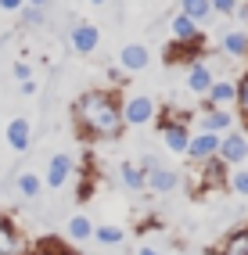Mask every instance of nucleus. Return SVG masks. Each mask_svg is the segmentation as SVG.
<instances>
[{
  "label": "nucleus",
  "mask_w": 248,
  "mask_h": 255,
  "mask_svg": "<svg viewBox=\"0 0 248 255\" xmlns=\"http://www.w3.org/2000/svg\"><path fill=\"white\" fill-rule=\"evenodd\" d=\"M108 79H112V83H119V87H123V83H126V72L119 69V65H112V69H108Z\"/></svg>",
  "instance_id": "7c9ffc66"
},
{
  "label": "nucleus",
  "mask_w": 248,
  "mask_h": 255,
  "mask_svg": "<svg viewBox=\"0 0 248 255\" xmlns=\"http://www.w3.org/2000/svg\"><path fill=\"white\" fill-rule=\"evenodd\" d=\"M202 129L205 133H223L234 129V115H230V108H205L202 112Z\"/></svg>",
  "instance_id": "dca6fc26"
},
{
  "label": "nucleus",
  "mask_w": 248,
  "mask_h": 255,
  "mask_svg": "<svg viewBox=\"0 0 248 255\" xmlns=\"http://www.w3.org/2000/svg\"><path fill=\"white\" fill-rule=\"evenodd\" d=\"M43 22H47V7L22 4V11H18V29H40Z\"/></svg>",
  "instance_id": "393cba45"
},
{
  "label": "nucleus",
  "mask_w": 248,
  "mask_h": 255,
  "mask_svg": "<svg viewBox=\"0 0 248 255\" xmlns=\"http://www.w3.org/2000/svg\"><path fill=\"white\" fill-rule=\"evenodd\" d=\"M11 72H14V79H18V83H25V79H32V65H29V61H14Z\"/></svg>",
  "instance_id": "c756f323"
},
{
  "label": "nucleus",
  "mask_w": 248,
  "mask_h": 255,
  "mask_svg": "<svg viewBox=\"0 0 248 255\" xmlns=\"http://www.w3.org/2000/svg\"><path fill=\"white\" fill-rule=\"evenodd\" d=\"M25 252H29L25 234L7 212H0V255H25Z\"/></svg>",
  "instance_id": "423d86ee"
},
{
  "label": "nucleus",
  "mask_w": 248,
  "mask_h": 255,
  "mask_svg": "<svg viewBox=\"0 0 248 255\" xmlns=\"http://www.w3.org/2000/svg\"><path fill=\"white\" fill-rule=\"evenodd\" d=\"M216 151H220V133H205V129H198V133H191V144H187L184 155L198 165V162L212 158Z\"/></svg>",
  "instance_id": "9b49d317"
},
{
  "label": "nucleus",
  "mask_w": 248,
  "mask_h": 255,
  "mask_svg": "<svg viewBox=\"0 0 248 255\" xmlns=\"http://www.w3.org/2000/svg\"><path fill=\"white\" fill-rule=\"evenodd\" d=\"M25 255H76V252H72V248H65L61 241H54V237H51V241L43 237V241H40L36 248H29Z\"/></svg>",
  "instance_id": "a878e982"
},
{
  "label": "nucleus",
  "mask_w": 248,
  "mask_h": 255,
  "mask_svg": "<svg viewBox=\"0 0 248 255\" xmlns=\"http://www.w3.org/2000/svg\"><path fill=\"white\" fill-rule=\"evenodd\" d=\"M205 32H202V25H198L194 18H187V14H173V40H202Z\"/></svg>",
  "instance_id": "aec40b11"
},
{
  "label": "nucleus",
  "mask_w": 248,
  "mask_h": 255,
  "mask_svg": "<svg viewBox=\"0 0 248 255\" xmlns=\"http://www.w3.org/2000/svg\"><path fill=\"white\" fill-rule=\"evenodd\" d=\"M227 187H230L238 198H248V169H234V173L227 176Z\"/></svg>",
  "instance_id": "bb28decb"
},
{
  "label": "nucleus",
  "mask_w": 248,
  "mask_h": 255,
  "mask_svg": "<svg viewBox=\"0 0 248 255\" xmlns=\"http://www.w3.org/2000/svg\"><path fill=\"white\" fill-rule=\"evenodd\" d=\"M14 191H18L25 201H36L43 194V176H36V173H29V169H25V173L14 176Z\"/></svg>",
  "instance_id": "6ab92c4d"
},
{
  "label": "nucleus",
  "mask_w": 248,
  "mask_h": 255,
  "mask_svg": "<svg viewBox=\"0 0 248 255\" xmlns=\"http://www.w3.org/2000/svg\"><path fill=\"white\" fill-rule=\"evenodd\" d=\"M216 155L227 162V165H241L248 158V133L241 129H227L223 137H220V151Z\"/></svg>",
  "instance_id": "0eeeda50"
},
{
  "label": "nucleus",
  "mask_w": 248,
  "mask_h": 255,
  "mask_svg": "<svg viewBox=\"0 0 248 255\" xmlns=\"http://www.w3.org/2000/svg\"><path fill=\"white\" fill-rule=\"evenodd\" d=\"M155 123H158V133H162L165 147H169L173 155H184L187 144H191V126H187V115H184V112H176V115L158 112Z\"/></svg>",
  "instance_id": "f03ea898"
},
{
  "label": "nucleus",
  "mask_w": 248,
  "mask_h": 255,
  "mask_svg": "<svg viewBox=\"0 0 248 255\" xmlns=\"http://www.w3.org/2000/svg\"><path fill=\"white\" fill-rule=\"evenodd\" d=\"M165 61L184 65V61H202V40H169L165 43Z\"/></svg>",
  "instance_id": "f8f14e48"
},
{
  "label": "nucleus",
  "mask_w": 248,
  "mask_h": 255,
  "mask_svg": "<svg viewBox=\"0 0 248 255\" xmlns=\"http://www.w3.org/2000/svg\"><path fill=\"white\" fill-rule=\"evenodd\" d=\"M144 173H147V191L151 194H173L176 187H180V169H173V165H162L158 158H140L137 162Z\"/></svg>",
  "instance_id": "7ed1b4c3"
},
{
  "label": "nucleus",
  "mask_w": 248,
  "mask_h": 255,
  "mask_svg": "<svg viewBox=\"0 0 248 255\" xmlns=\"http://www.w3.org/2000/svg\"><path fill=\"white\" fill-rule=\"evenodd\" d=\"M209 4H212V14L234 18V11H238V4H241V0H209Z\"/></svg>",
  "instance_id": "c85d7f7f"
},
{
  "label": "nucleus",
  "mask_w": 248,
  "mask_h": 255,
  "mask_svg": "<svg viewBox=\"0 0 248 255\" xmlns=\"http://www.w3.org/2000/svg\"><path fill=\"white\" fill-rule=\"evenodd\" d=\"M202 165V173H198V183H194V194L202 198V194H212V191H223L227 187V162L220 158V155H212V158H205V162H198Z\"/></svg>",
  "instance_id": "20e7f679"
},
{
  "label": "nucleus",
  "mask_w": 248,
  "mask_h": 255,
  "mask_svg": "<svg viewBox=\"0 0 248 255\" xmlns=\"http://www.w3.org/2000/svg\"><path fill=\"white\" fill-rule=\"evenodd\" d=\"M147 61H151V54H147V47L144 43H126L119 50V69L126 76H133V72H144L147 69Z\"/></svg>",
  "instance_id": "4468645a"
},
{
  "label": "nucleus",
  "mask_w": 248,
  "mask_h": 255,
  "mask_svg": "<svg viewBox=\"0 0 248 255\" xmlns=\"http://www.w3.org/2000/svg\"><path fill=\"white\" fill-rule=\"evenodd\" d=\"M234 18H245V22H248V4H245V0L238 4V11H234Z\"/></svg>",
  "instance_id": "72a5a7b5"
},
{
  "label": "nucleus",
  "mask_w": 248,
  "mask_h": 255,
  "mask_svg": "<svg viewBox=\"0 0 248 255\" xmlns=\"http://www.w3.org/2000/svg\"><path fill=\"white\" fill-rule=\"evenodd\" d=\"M238 101V83L234 79H212L209 94L202 97V112L205 108H230Z\"/></svg>",
  "instance_id": "9d476101"
},
{
  "label": "nucleus",
  "mask_w": 248,
  "mask_h": 255,
  "mask_svg": "<svg viewBox=\"0 0 248 255\" xmlns=\"http://www.w3.org/2000/svg\"><path fill=\"white\" fill-rule=\"evenodd\" d=\"M234 105H238V115L248 123V76L238 83V101H234Z\"/></svg>",
  "instance_id": "cd10ccee"
},
{
  "label": "nucleus",
  "mask_w": 248,
  "mask_h": 255,
  "mask_svg": "<svg viewBox=\"0 0 248 255\" xmlns=\"http://www.w3.org/2000/svg\"><path fill=\"white\" fill-rule=\"evenodd\" d=\"M4 137H7V144H11V151H29V144H32V123H29V115H14L11 123H7V129H4Z\"/></svg>",
  "instance_id": "ddd939ff"
},
{
  "label": "nucleus",
  "mask_w": 248,
  "mask_h": 255,
  "mask_svg": "<svg viewBox=\"0 0 248 255\" xmlns=\"http://www.w3.org/2000/svg\"><path fill=\"white\" fill-rule=\"evenodd\" d=\"M90 4H97V7H101V4H108V0H90Z\"/></svg>",
  "instance_id": "e433bc0d"
},
{
  "label": "nucleus",
  "mask_w": 248,
  "mask_h": 255,
  "mask_svg": "<svg viewBox=\"0 0 248 255\" xmlns=\"http://www.w3.org/2000/svg\"><path fill=\"white\" fill-rule=\"evenodd\" d=\"M36 90H40V87H36V79H25V83H22V94H25V97H32Z\"/></svg>",
  "instance_id": "473e14b6"
},
{
  "label": "nucleus",
  "mask_w": 248,
  "mask_h": 255,
  "mask_svg": "<svg viewBox=\"0 0 248 255\" xmlns=\"http://www.w3.org/2000/svg\"><path fill=\"white\" fill-rule=\"evenodd\" d=\"M245 234H248V223H245Z\"/></svg>",
  "instance_id": "4c0bfd02"
},
{
  "label": "nucleus",
  "mask_w": 248,
  "mask_h": 255,
  "mask_svg": "<svg viewBox=\"0 0 248 255\" xmlns=\"http://www.w3.org/2000/svg\"><path fill=\"white\" fill-rule=\"evenodd\" d=\"M76 173V158L69 155V151H58V155H51V162H47V176H43V187H51V191H58V187L69 183V176Z\"/></svg>",
  "instance_id": "6e6552de"
},
{
  "label": "nucleus",
  "mask_w": 248,
  "mask_h": 255,
  "mask_svg": "<svg viewBox=\"0 0 248 255\" xmlns=\"http://www.w3.org/2000/svg\"><path fill=\"white\" fill-rule=\"evenodd\" d=\"M180 14L194 18L198 25H205L209 18H216V14H212V4H209V0H180Z\"/></svg>",
  "instance_id": "412c9836"
},
{
  "label": "nucleus",
  "mask_w": 248,
  "mask_h": 255,
  "mask_svg": "<svg viewBox=\"0 0 248 255\" xmlns=\"http://www.w3.org/2000/svg\"><path fill=\"white\" fill-rule=\"evenodd\" d=\"M69 43H72L76 54H94V50L101 47V29L94 22H76L69 29Z\"/></svg>",
  "instance_id": "1a4fd4ad"
},
{
  "label": "nucleus",
  "mask_w": 248,
  "mask_h": 255,
  "mask_svg": "<svg viewBox=\"0 0 248 255\" xmlns=\"http://www.w3.org/2000/svg\"><path fill=\"white\" fill-rule=\"evenodd\" d=\"M72 123L83 140H119L123 137V101L115 90H87L72 105Z\"/></svg>",
  "instance_id": "f257e3e1"
},
{
  "label": "nucleus",
  "mask_w": 248,
  "mask_h": 255,
  "mask_svg": "<svg viewBox=\"0 0 248 255\" xmlns=\"http://www.w3.org/2000/svg\"><path fill=\"white\" fill-rule=\"evenodd\" d=\"M155 115H158V108L147 94H133V97L123 101V123L126 126H147V123H155Z\"/></svg>",
  "instance_id": "39448f33"
},
{
  "label": "nucleus",
  "mask_w": 248,
  "mask_h": 255,
  "mask_svg": "<svg viewBox=\"0 0 248 255\" xmlns=\"http://www.w3.org/2000/svg\"><path fill=\"white\" fill-rule=\"evenodd\" d=\"M212 69H209V61H194V65H187V90L194 94V97H205L209 94V87H212Z\"/></svg>",
  "instance_id": "2eb2a0df"
},
{
  "label": "nucleus",
  "mask_w": 248,
  "mask_h": 255,
  "mask_svg": "<svg viewBox=\"0 0 248 255\" xmlns=\"http://www.w3.org/2000/svg\"><path fill=\"white\" fill-rule=\"evenodd\" d=\"M220 50H223V54H230V58H248V32H245V29H230V32H223Z\"/></svg>",
  "instance_id": "a211bd4d"
},
{
  "label": "nucleus",
  "mask_w": 248,
  "mask_h": 255,
  "mask_svg": "<svg viewBox=\"0 0 248 255\" xmlns=\"http://www.w3.org/2000/svg\"><path fill=\"white\" fill-rule=\"evenodd\" d=\"M137 255H169V252H158V248H137Z\"/></svg>",
  "instance_id": "f704fd0d"
},
{
  "label": "nucleus",
  "mask_w": 248,
  "mask_h": 255,
  "mask_svg": "<svg viewBox=\"0 0 248 255\" xmlns=\"http://www.w3.org/2000/svg\"><path fill=\"white\" fill-rule=\"evenodd\" d=\"M25 0H0V11H22Z\"/></svg>",
  "instance_id": "2f4dec72"
},
{
  "label": "nucleus",
  "mask_w": 248,
  "mask_h": 255,
  "mask_svg": "<svg viewBox=\"0 0 248 255\" xmlns=\"http://www.w3.org/2000/svg\"><path fill=\"white\" fill-rule=\"evenodd\" d=\"M65 234H69L72 241L83 245V241H90V237H94V223H90L87 216H72L69 223H65Z\"/></svg>",
  "instance_id": "b1692460"
},
{
  "label": "nucleus",
  "mask_w": 248,
  "mask_h": 255,
  "mask_svg": "<svg viewBox=\"0 0 248 255\" xmlns=\"http://www.w3.org/2000/svg\"><path fill=\"white\" fill-rule=\"evenodd\" d=\"M25 4H32V7H47L51 0H25Z\"/></svg>",
  "instance_id": "c9c22d12"
},
{
  "label": "nucleus",
  "mask_w": 248,
  "mask_h": 255,
  "mask_svg": "<svg viewBox=\"0 0 248 255\" xmlns=\"http://www.w3.org/2000/svg\"><path fill=\"white\" fill-rule=\"evenodd\" d=\"M216 252H220V255H248V234H245V227H241V230H230L223 241H220Z\"/></svg>",
  "instance_id": "4be33fe9"
},
{
  "label": "nucleus",
  "mask_w": 248,
  "mask_h": 255,
  "mask_svg": "<svg viewBox=\"0 0 248 255\" xmlns=\"http://www.w3.org/2000/svg\"><path fill=\"white\" fill-rule=\"evenodd\" d=\"M119 183L126 191H133V194H147V173L137 162H123L119 165Z\"/></svg>",
  "instance_id": "f3484780"
},
{
  "label": "nucleus",
  "mask_w": 248,
  "mask_h": 255,
  "mask_svg": "<svg viewBox=\"0 0 248 255\" xmlns=\"http://www.w3.org/2000/svg\"><path fill=\"white\" fill-rule=\"evenodd\" d=\"M94 241L105 245V248H115V245L126 241V230L115 227V223H101V227H94Z\"/></svg>",
  "instance_id": "5701e85b"
}]
</instances>
